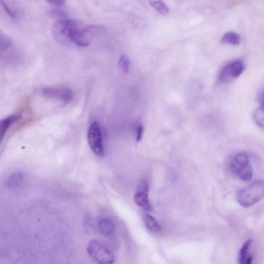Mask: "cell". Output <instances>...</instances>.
<instances>
[{"mask_svg": "<svg viewBox=\"0 0 264 264\" xmlns=\"http://www.w3.org/2000/svg\"><path fill=\"white\" fill-rule=\"evenodd\" d=\"M81 28L76 21L62 20L54 24L52 32L57 42L63 45H69L73 43L74 36Z\"/></svg>", "mask_w": 264, "mask_h": 264, "instance_id": "1", "label": "cell"}, {"mask_svg": "<svg viewBox=\"0 0 264 264\" xmlns=\"http://www.w3.org/2000/svg\"><path fill=\"white\" fill-rule=\"evenodd\" d=\"M264 184L263 181L254 182L247 188L239 192L237 200L243 208H250L259 202L264 197Z\"/></svg>", "mask_w": 264, "mask_h": 264, "instance_id": "2", "label": "cell"}, {"mask_svg": "<svg viewBox=\"0 0 264 264\" xmlns=\"http://www.w3.org/2000/svg\"><path fill=\"white\" fill-rule=\"evenodd\" d=\"M232 171L243 181H249L253 177V168L249 156L239 153L234 156L230 163Z\"/></svg>", "mask_w": 264, "mask_h": 264, "instance_id": "3", "label": "cell"}, {"mask_svg": "<svg viewBox=\"0 0 264 264\" xmlns=\"http://www.w3.org/2000/svg\"><path fill=\"white\" fill-rule=\"evenodd\" d=\"M87 251L97 264H113L115 261L113 252L98 240H94L90 241Z\"/></svg>", "mask_w": 264, "mask_h": 264, "instance_id": "4", "label": "cell"}, {"mask_svg": "<svg viewBox=\"0 0 264 264\" xmlns=\"http://www.w3.org/2000/svg\"><path fill=\"white\" fill-rule=\"evenodd\" d=\"M88 142L93 151L97 155H104V150L100 126L95 122L90 126L88 132Z\"/></svg>", "mask_w": 264, "mask_h": 264, "instance_id": "5", "label": "cell"}, {"mask_svg": "<svg viewBox=\"0 0 264 264\" xmlns=\"http://www.w3.org/2000/svg\"><path fill=\"white\" fill-rule=\"evenodd\" d=\"M244 70V64L242 61H234L222 68L219 76V81L223 83L230 82L242 74Z\"/></svg>", "mask_w": 264, "mask_h": 264, "instance_id": "6", "label": "cell"}, {"mask_svg": "<svg viewBox=\"0 0 264 264\" xmlns=\"http://www.w3.org/2000/svg\"><path fill=\"white\" fill-rule=\"evenodd\" d=\"M41 93L48 98L61 100L65 103L70 102L73 97L72 91L65 87H45Z\"/></svg>", "mask_w": 264, "mask_h": 264, "instance_id": "7", "label": "cell"}, {"mask_svg": "<svg viewBox=\"0 0 264 264\" xmlns=\"http://www.w3.org/2000/svg\"><path fill=\"white\" fill-rule=\"evenodd\" d=\"M149 191L148 182L145 179L142 180L139 185L134 198L135 203L146 211H150L152 209L148 197Z\"/></svg>", "mask_w": 264, "mask_h": 264, "instance_id": "8", "label": "cell"}, {"mask_svg": "<svg viewBox=\"0 0 264 264\" xmlns=\"http://www.w3.org/2000/svg\"><path fill=\"white\" fill-rule=\"evenodd\" d=\"M99 28L95 25H89L81 28L75 35L73 43L81 47L89 46L93 39L99 32Z\"/></svg>", "mask_w": 264, "mask_h": 264, "instance_id": "9", "label": "cell"}, {"mask_svg": "<svg viewBox=\"0 0 264 264\" xmlns=\"http://www.w3.org/2000/svg\"><path fill=\"white\" fill-rule=\"evenodd\" d=\"M21 119L22 115L16 114L8 116L0 120V143L2 141L6 132L11 126Z\"/></svg>", "mask_w": 264, "mask_h": 264, "instance_id": "10", "label": "cell"}, {"mask_svg": "<svg viewBox=\"0 0 264 264\" xmlns=\"http://www.w3.org/2000/svg\"><path fill=\"white\" fill-rule=\"evenodd\" d=\"M98 228L104 236L109 237L114 232V225L113 222L107 218H102L98 222Z\"/></svg>", "mask_w": 264, "mask_h": 264, "instance_id": "11", "label": "cell"}, {"mask_svg": "<svg viewBox=\"0 0 264 264\" xmlns=\"http://www.w3.org/2000/svg\"><path fill=\"white\" fill-rule=\"evenodd\" d=\"M143 220L147 228L151 232L154 233L160 232L162 230L159 222L148 214H145L143 216Z\"/></svg>", "mask_w": 264, "mask_h": 264, "instance_id": "12", "label": "cell"}, {"mask_svg": "<svg viewBox=\"0 0 264 264\" xmlns=\"http://www.w3.org/2000/svg\"><path fill=\"white\" fill-rule=\"evenodd\" d=\"M24 174L21 171H16L9 176L6 180V185L9 189H14L23 182Z\"/></svg>", "mask_w": 264, "mask_h": 264, "instance_id": "13", "label": "cell"}, {"mask_svg": "<svg viewBox=\"0 0 264 264\" xmlns=\"http://www.w3.org/2000/svg\"><path fill=\"white\" fill-rule=\"evenodd\" d=\"M12 44L11 39L0 30V58L3 56L9 50Z\"/></svg>", "mask_w": 264, "mask_h": 264, "instance_id": "14", "label": "cell"}, {"mask_svg": "<svg viewBox=\"0 0 264 264\" xmlns=\"http://www.w3.org/2000/svg\"><path fill=\"white\" fill-rule=\"evenodd\" d=\"M240 42V36L234 32H228L222 37L221 43L222 44H230L238 45Z\"/></svg>", "mask_w": 264, "mask_h": 264, "instance_id": "15", "label": "cell"}, {"mask_svg": "<svg viewBox=\"0 0 264 264\" xmlns=\"http://www.w3.org/2000/svg\"><path fill=\"white\" fill-rule=\"evenodd\" d=\"M252 240H249L242 244L239 253L238 264H244Z\"/></svg>", "mask_w": 264, "mask_h": 264, "instance_id": "16", "label": "cell"}, {"mask_svg": "<svg viewBox=\"0 0 264 264\" xmlns=\"http://www.w3.org/2000/svg\"><path fill=\"white\" fill-rule=\"evenodd\" d=\"M150 3L156 11L163 15H168L170 12L169 7L163 1H151Z\"/></svg>", "mask_w": 264, "mask_h": 264, "instance_id": "17", "label": "cell"}, {"mask_svg": "<svg viewBox=\"0 0 264 264\" xmlns=\"http://www.w3.org/2000/svg\"><path fill=\"white\" fill-rule=\"evenodd\" d=\"M130 61L128 55L122 54L121 55L119 61V66L120 70L127 73L129 71Z\"/></svg>", "mask_w": 264, "mask_h": 264, "instance_id": "18", "label": "cell"}, {"mask_svg": "<svg viewBox=\"0 0 264 264\" xmlns=\"http://www.w3.org/2000/svg\"><path fill=\"white\" fill-rule=\"evenodd\" d=\"M254 119L257 124L263 128L264 127V109L263 106H260L254 112Z\"/></svg>", "mask_w": 264, "mask_h": 264, "instance_id": "19", "label": "cell"}, {"mask_svg": "<svg viewBox=\"0 0 264 264\" xmlns=\"http://www.w3.org/2000/svg\"><path fill=\"white\" fill-rule=\"evenodd\" d=\"M0 3H1L2 6L3 7L7 13L13 18H15L16 17V13L13 11V9L7 5L4 2L0 1Z\"/></svg>", "mask_w": 264, "mask_h": 264, "instance_id": "20", "label": "cell"}, {"mask_svg": "<svg viewBox=\"0 0 264 264\" xmlns=\"http://www.w3.org/2000/svg\"><path fill=\"white\" fill-rule=\"evenodd\" d=\"M144 132V127L143 125H140L137 128L136 131V142H139L142 139Z\"/></svg>", "mask_w": 264, "mask_h": 264, "instance_id": "21", "label": "cell"}, {"mask_svg": "<svg viewBox=\"0 0 264 264\" xmlns=\"http://www.w3.org/2000/svg\"><path fill=\"white\" fill-rule=\"evenodd\" d=\"M48 2L57 6H62L64 5L65 1H60V0H56V1H51Z\"/></svg>", "mask_w": 264, "mask_h": 264, "instance_id": "22", "label": "cell"}, {"mask_svg": "<svg viewBox=\"0 0 264 264\" xmlns=\"http://www.w3.org/2000/svg\"><path fill=\"white\" fill-rule=\"evenodd\" d=\"M258 100L261 106H263V90L259 92L258 95Z\"/></svg>", "mask_w": 264, "mask_h": 264, "instance_id": "23", "label": "cell"}, {"mask_svg": "<svg viewBox=\"0 0 264 264\" xmlns=\"http://www.w3.org/2000/svg\"><path fill=\"white\" fill-rule=\"evenodd\" d=\"M253 263V257L251 254H248L245 262L244 264H252Z\"/></svg>", "mask_w": 264, "mask_h": 264, "instance_id": "24", "label": "cell"}]
</instances>
